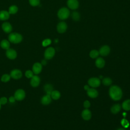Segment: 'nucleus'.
Here are the masks:
<instances>
[{
	"label": "nucleus",
	"instance_id": "1",
	"mask_svg": "<svg viewBox=\"0 0 130 130\" xmlns=\"http://www.w3.org/2000/svg\"><path fill=\"white\" fill-rule=\"evenodd\" d=\"M109 95L114 101H119L122 96L121 89L117 85H113L110 87L109 91Z\"/></svg>",
	"mask_w": 130,
	"mask_h": 130
},
{
	"label": "nucleus",
	"instance_id": "2",
	"mask_svg": "<svg viewBox=\"0 0 130 130\" xmlns=\"http://www.w3.org/2000/svg\"><path fill=\"white\" fill-rule=\"evenodd\" d=\"M23 39L22 35L17 32H12L8 36V40L13 44L20 43Z\"/></svg>",
	"mask_w": 130,
	"mask_h": 130
},
{
	"label": "nucleus",
	"instance_id": "3",
	"mask_svg": "<svg viewBox=\"0 0 130 130\" xmlns=\"http://www.w3.org/2000/svg\"><path fill=\"white\" fill-rule=\"evenodd\" d=\"M70 15L69 10L66 7L60 8L57 12V16L60 20H65L67 19Z\"/></svg>",
	"mask_w": 130,
	"mask_h": 130
},
{
	"label": "nucleus",
	"instance_id": "4",
	"mask_svg": "<svg viewBox=\"0 0 130 130\" xmlns=\"http://www.w3.org/2000/svg\"><path fill=\"white\" fill-rule=\"evenodd\" d=\"M26 96V93L25 91L22 89H17L14 94V96L15 97L16 101H21L23 100Z\"/></svg>",
	"mask_w": 130,
	"mask_h": 130
},
{
	"label": "nucleus",
	"instance_id": "5",
	"mask_svg": "<svg viewBox=\"0 0 130 130\" xmlns=\"http://www.w3.org/2000/svg\"><path fill=\"white\" fill-rule=\"evenodd\" d=\"M55 53V49L52 47L47 48L44 52V57L46 59L49 60L52 59Z\"/></svg>",
	"mask_w": 130,
	"mask_h": 130
},
{
	"label": "nucleus",
	"instance_id": "6",
	"mask_svg": "<svg viewBox=\"0 0 130 130\" xmlns=\"http://www.w3.org/2000/svg\"><path fill=\"white\" fill-rule=\"evenodd\" d=\"M10 75L11 78L14 80H18L22 77V73L19 69H14L11 71Z\"/></svg>",
	"mask_w": 130,
	"mask_h": 130
},
{
	"label": "nucleus",
	"instance_id": "7",
	"mask_svg": "<svg viewBox=\"0 0 130 130\" xmlns=\"http://www.w3.org/2000/svg\"><path fill=\"white\" fill-rule=\"evenodd\" d=\"M6 55L7 57L9 59L14 60L17 57V53L15 50L12 48H9L6 50Z\"/></svg>",
	"mask_w": 130,
	"mask_h": 130
},
{
	"label": "nucleus",
	"instance_id": "8",
	"mask_svg": "<svg viewBox=\"0 0 130 130\" xmlns=\"http://www.w3.org/2000/svg\"><path fill=\"white\" fill-rule=\"evenodd\" d=\"M41 79L38 75H34L30 80V84L32 87H37L40 83Z\"/></svg>",
	"mask_w": 130,
	"mask_h": 130
},
{
	"label": "nucleus",
	"instance_id": "9",
	"mask_svg": "<svg viewBox=\"0 0 130 130\" xmlns=\"http://www.w3.org/2000/svg\"><path fill=\"white\" fill-rule=\"evenodd\" d=\"M42 64L41 62H36L34 63L32 67V71L34 75L39 74L42 70Z\"/></svg>",
	"mask_w": 130,
	"mask_h": 130
},
{
	"label": "nucleus",
	"instance_id": "10",
	"mask_svg": "<svg viewBox=\"0 0 130 130\" xmlns=\"http://www.w3.org/2000/svg\"><path fill=\"white\" fill-rule=\"evenodd\" d=\"M88 83L89 86L92 87H98L101 84L100 79L98 78H91L88 81Z\"/></svg>",
	"mask_w": 130,
	"mask_h": 130
},
{
	"label": "nucleus",
	"instance_id": "11",
	"mask_svg": "<svg viewBox=\"0 0 130 130\" xmlns=\"http://www.w3.org/2000/svg\"><path fill=\"white\" fill-rule=\"evenodd\" d=\"M67 24L64 21L59 22L57 25V30L60 34H63L66 32L67 29Z\"/></svg>",
	"mask_w": 130,
	"mask_h": 130
},
{
	"label": "nucleus",
	"instance_id": "12",
	"mask_svg": "<svg viewBox=\"0 0 130 130\" xmlns=\"http://www.w3.org/2000/svg\"><path fill=\"white\" fill-rule=\"evenodd\" d=\"M67 6L71 10H76L79 7V2L78 0H68Z\"/></svg>",
	"mask_w": 130,
	"mask_h": 130
},
{
	"label": "nucleus",
	"instance_id": "13",
	"mask_svg": "<svg viewBox=\"0 0 130 130\" xmlns=\"http://www.w3.org/2000/svg\"><path fill=\"white\" fill-rule=\"evenodd\" d=\"M99 52L101 55L106 56L109 54L110 52V48L108 45H104L100 48Z\"/></svg>",
	"mask_w": 130,
	"mask_h": 130
},
{
	"label": "nucleus",
	"instance_id": "14",
	"mask_svg": "<svg viewBox=\"0 0 130 130\" xmlns=\"http://www.w3.org/2000/svg\"><path fill=\"white\" fill-rule=\"evenodd\" d=\"M52 101V98L50 95L45 94L43 95L41 99V103L43 105H48L50 104Z\"/></svg>",
	"mask_w": 130,
	"mask_h": 130
},
{
	"label": "nucleus",
	"instance_id": "15",
	"mask_svg": "<svg viewBox=\"0 0 130 130\" xmlns=\"http://www.w3.org/2000/svg\"><path fill=\"white\" fill-rule=\"evenodd\" d=\"M2 29L6 33H10L12 30V26L11 24L8 22H5L3 23L2 25Z\"/></svg>",
	"mask_w": 130,
	"mask_h": 130
},
{
	"label": "nucleus",
	"instance_id": "16",
	"mask_svg": "<svg viewBox=\"0 0 130 130\" xmlns=\"http://www.w3.org/2000/svg\"><path fill=\"white\" fill-rule=\"evenodd\" d=\"M81 116L82 118L85 120H89L91 117V113L88 109H85L82 112Z\"/></svg>",
	"mask_w": 130,
	"mask_h": 130
},
{
	"label": "nucleus",
	"instance_id": "17",
	"mask_svg": "<svg viewBox=\"0 0 130 130\" xmlns=\"http://www.w3.org/2000/svg\"><path fill=\"white\" fill-rule=\"evenodd\" d=\"M87 94L90 98H95L98 96L99 93L95 89L93 88H90L88 90H87Z\"/></svg>",
	"mask_w": 130,
	"mask_h": 130
},
{
	"label": "nucleus",
	"instance_id": "18",
	"mask_svg": "<svg viewBox=\"0 0 130 130\" xmlns=\"http://www.w3.org/2000/svg\"><path fill=\"white\" fill-rule=\"evenodd\" d=\"M10 17V14L9 12L5 11V10H2L0 11V20L4 21L8 19Z\"/></svg>",
	"mask_w": 130,
	"mask_h": 130
},
{
	"label": "nucleus",
	"instance_id": "19",
	"mask_svg": "<svg viewBox=\"0 0 130 130\" xmlns=\"http://www.w3.org/2000/svg\"><path fill=\"white\" fill-rule=\"evenodd\" d=\"M95 63V66H96V67H98V68L101 69V68H103L105 66V61L103 58L98 57L96 59Z\"/></svg>",
	"mask_w": 130,
	"mask_h": 130
},
{
	"label": "nucleus",
	"instance_id": "20",
	"mask_svg": "<svg viewBox=\"0 0 130 130\" xmlns=\"http://www.w3.org/2000/svg\"><path fill=\"white\" fill-rule=\"evenodd\" d=\"M0 46L2 49L7 50L9 49L10 47V42L7 40H3L0 43Z\"/></svg>",
	"mask_w": 130,
	"mask_h": 130
},
{
	"label": "nucleus",
	"instance_id": "21",
	"mask_svg": "<svg viewBox=\"0 0 130 130\" xmlns=\"http://www.w3.org/2000/svg\"><path fill=\"white\" fill-rule=\"evenodd\" d=\"M120 109H121V106L119 104H117L114 105L111 107V111L113 114H116L120 111Z\"/></svg>",
	"mask_w": 130,
	"mask_h": 130
},
{
	"label": "nucleus",
	"instance_id": "22",
	"mask_svg": "<svg viewBox=\"0 0 130 130\" xmlns=\"http://www.w3.org/2000/svg\"><path fill=\"white\" fill-rule=\"evenodd\" d=\"M50 95L53 100H57L60 97V93L58 90H53L51 92Z\"/></svg>",
	"mask_w": 130,
	"mask_h": 130
},
{
	"label": "nucleus",
	"instance_id": "23",
	"mask_svg": "<svg viewBox=\"0 0 130 130\" xmlns=\"http://www.w3.org/2000/svg\"><path fill=\"white\" fill-rule=\"evenodd\" d=\"M44 89L46 94L50 95L51 92L53 91V86L51 84H46L44 86Z\"/></svg>",
	"mask_w": 130,
	"mask_h": 130
},
{
	"label": "nucleus",
	"instance_id": "24",
	"mask_svg": "<svg viewBox=\"0 0 130 130\" xmlns=\"http://www.w3.org/2000/svg\"><path fill=\"white\" fill-rule=\"evenodd\" d=\"M122 107L125 111L130 110V99L124 101L122 104Z\"/></svg>",
	"mask_w": 130,
	"mask_h": 130
},
{
	"label": "nucleus",
	"instance_id": "25",
	"mask_svg": "<svg viewBox=\"0 0 130 130\" xmlns=\"http://www.w3.org/2000/svg\"><path fill=\"white\" fill-rule=\"evenodd\" d=\"M11 78V77L10 74H4L2 76L1 78V80L3 82L7 83L10 80Z\"/></svg>",
	"mask_w": 130,
	"mask_h": 130
},
{
	"label": "nucleus",
	"instance_id": "26",
	"mask_svg": "<svg viewBox=\"0 0 130 130\" xmlns=\"http://www.w3.org/2000/svg\"><path fill=\"white\" fill-rule=\"evenodd\" d=\"M18 8L16 6L12 5L9 7L8 12L10 14H15L18 12Z\"/></svg>",
	"mask_w": 130,
	"mask_h": 130
},
{
	"label": "nucleus",
	"instance_id": "27",
	"mask_svg": "<svg viewBox=\"0 0 130 130\" xmlns=\"http://www.w3.org/2000/svg\"><path fill=\"white\" fill-rule=\"evenodd\" d=\"M71 16H72V19L75 21H78L80 20V14L77 12V11H74V12H73L72 14H71Z\"/></svg>",
	"mask_w": 130,
	"mask_h": 130
},
{
	"label": "nucleus",
	"instance_id": "28",
	"mask_svg": "<svg viewBox=\"0 0 130 130\" xmlns=\"http://www.w3.org/2000/svg\"><path fill=\"white\" fill-rule=\"evenodd\" d=\"M99 54V52L96 50H92L89 53V56L92 58H97Z\"/></svg>",
	"mask_w": 130,
	"mask_h": 130
},
{
	"label": "nucleus",
	"instance_id": "29",
	"mask_svg": "<svg viewBox=\"0 0 130 130\" xmlns=\"http://www.w3.org/2000/svg\"><path fill=\"white\" fill-rule=\"evenodd\" d=\"M102 83L104 85H105L106 86H109L112 84V81L111 78H110L109 77H106L103 79Z\"/></svg>",
	"mask_w": 130,
	"mask_h": 130
},
{
	"label": "nucleus",
	"instance_id": "30",
	"mask_svg": "<svg viewBox=\"0 0 130 130\" xmlns=\"http://www.w3.org/2000/svg\"><path fill=\"white\" fill-rule=\"evenodd\" d=\"M24 74H25V76L26 77V78H27L28 79H30L34 75V74L32 71L30 70H26L25 71Z\"/></svg>",
	"mask_w": 130,
	"mask_h": 130
},
{
	"label": "nucleus",
	"instance_id": "31",
	"mask_svg": "<svg viewBox=\"0 0 130 130\" xmlns=\"http://www.w3.org/2000/svg\"><path fill=\"white\" fill-rule=\"evenodd\" d=\"M30 5L33 7H36L39 5L40 1V0H28Z\"/></svg>",
	"mask_w": 130,
	"mask_h": 130
},
{
	"label": "nucleus",
	"instance_id": "32",
	"mask_svg": "<svg viewBox=\"0 0 130 130\" xmlns=\"http://www.w3.org/2000/svg\"><path fill=\"white\" fill-rule=\"evenodd\" d=\"M51 43V40L49 39H46L43 41L42 44L43 47H46Z\"/></svg>",
	"mask_w": 130,
	"mask_h": 130
},
{
	"label": "nucleus",
	"instance_id": "33",
	"mask_svg": "<svg viewBox=\"0 0 130 130\" xmlns=\"http://www.w3.org/2000/svg\"><path fill=\"white\" fill-rule=\"evenodd\" d=\"M8 99L5 96H3L0 98V104L1 105H5L8 103Z\"/></svg>",
	"mask_w": 130,
	"mask_h": 130
},
{
	"label": "nucleus",
	"instance_id": "34",
	"mask_svg": "<svg viewBox=\"0 0 130 130\" xmlns=\"http://www.w3.org/2000/svg\"><path fill=\"white\" fill-rule=\"evenodd\" d=\"M83 106L85 108L88 109L90 106V103L88 101H85L83 103Z\"/></svg>",
	"mask_w": 130,
	"mask_h": 130
},
{
	"label": "nucleus",
	"instance_id": "35",
	"mask_svg": "<svg viewBox=\"0 0 130 130\" xmlns=\"http://www.w3.org/2000/svg\"><path fill=\"white\" fill-rule=\"evenodd\" d=\"M121 123L122 125L125 127H126L128 126V122L126 119H123L121 121Z\"/></svg>",
	"mask_w": 130,
	"mask_h": 130
},
{
	"label": "nucleus",
	"instance_id": "36",
	"mask_svg": "<svg viewBox=\"0 0 130 130\" xmlns=\"http://www.w3.org/2000/svg\"><path fill=\"white\" fill-rule=\"evenodd\" d=\"M8 101L10 103H14L15 102L16 99L14 96H11L9 98Z\"/></svg>",
	"mask_w": 130,
	"mask_h": 130
},
{
	"label": "nucleus",
	"instance_id": "37",
	"mask_svg": "<svg viewBox=\"0 0 130 130\" xmlns=\"http://www.w3.org/2000/svg\"><path fill=\"white\" fill-rule=\"evenodd\" d=\"M47 63V61L46 60V59H43L42 60V62H41V64L43 65H46Z\"/></svg>",
	"mask_w": 130,
	"mask_h": 130
},
{
	"label": "nucleus",
	"instance_id": "38",
	"mask_svg": "<svg viewBox=\"0 0 130 130\" xmlns=\"http://www.w3.org/2000/svg\"><path fill=\"white\" fill-rule=\"evenodd\" d=\"M84 89L85 90H88L90 88H89V86H88L87 85H85L84 86Z\"/></svg>",
	"mask_w": 130,
	"mask_h": 130
},
{
	"label": "nucleus",
	"instance_id": "39",
	"mask_svg": "<svg viewBox=\"0 0 130 130\" xmlns=\"http://www.w3.org/2000/svg\"><path fill=\"white\" fill-rule=\"evenodd\" d=\"M117 130H125V129L124 128H119L117 129Z\"/></svg>",
	"mask_w": 130,
	"mask_h": 130
},
{
	"label": "nucleus",
	"instance_id": "40",
	"mask_svg": "<svg viewBox=\"0 0 130 130\" xmlns=\"http://www.w3.org/2000/svg\"><path fill=\"white\" fill-rule=\"evenodd\" d=\"M1 107H2V105H1V104H0V110L1 109Z\"/></svg>",
	"mask_w": 130,
	"mask_h": 130
}]
</instances>
